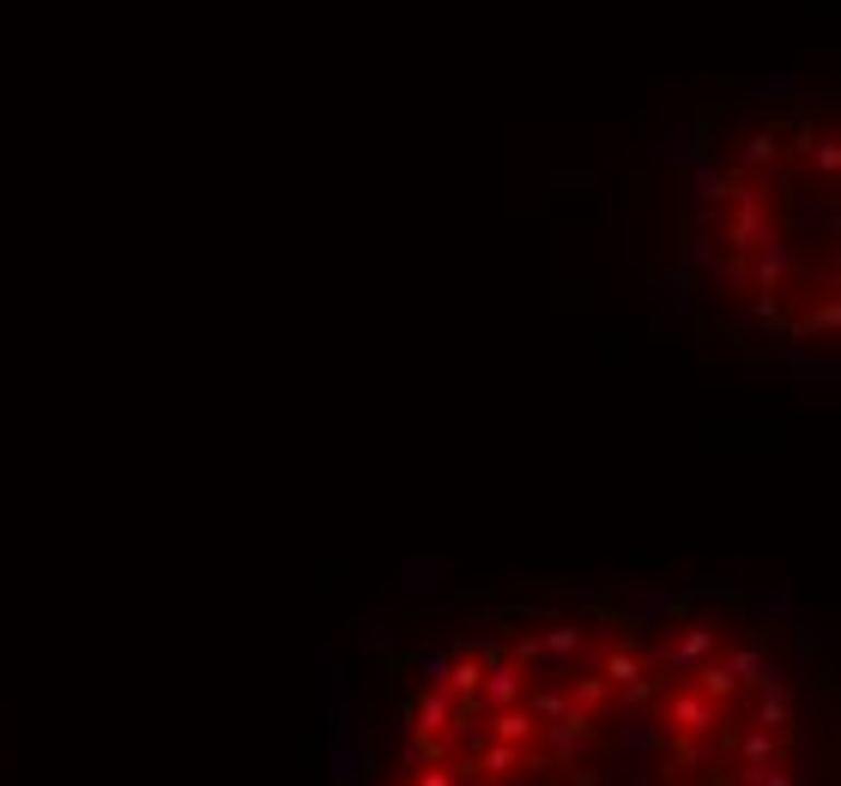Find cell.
<instances>
[{
	"instance_id": "cell-1",
	"label": "cell",
	"mask_w": 841,
	"mask_h": 786,
	"mask_svg": "<svg viewBox=\"0 0 841 786\" xmlns=\"http://www.w3.org/2000/svg\"><path fill=\"white\" fill-rule=\"evenodd\" d=\"M805 647L733 593H569L442 629L381 786H817Z\"/></svg>"
},
{
	"instance_id": "cell-2",
	"label": "cell",
	"mask_w": 841,
	"mask_h": 786,
	"mask_svg": "<svg viewBox=\"0 0 841 786\" xmlns=\"http://www.w3.org/2000/svg\"><path fill=\"white\" fill-rule=\"evenodd\" d=\"M690 290L769 352L836 345V104L793 97L726 133L684 194Z\"/></svg>"
}]
</instances>
